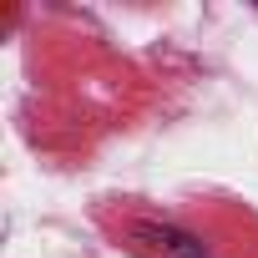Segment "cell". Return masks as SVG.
Listing matches in <instances>:
<instances>
[{"label":"cell","instance_id":"6da1fadb","mask_svg":"<svg viewBox=\"0 0 258 258\" xmlns=\"http://www.w3.org/2000/svg\"><path fill=\"white\" fill-rule=\"evenodd\" d=\"M132 238H137L147 253H157V258H208V248H203L192 233L167 228V223H137Z\"/></svg>","mask_w":258,"mask_h":258}]
</instances>
